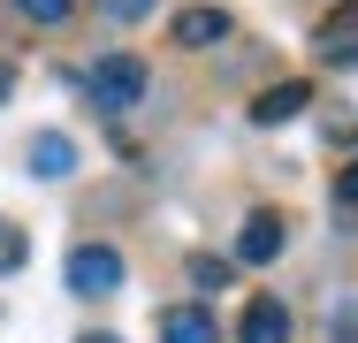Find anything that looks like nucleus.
Returning <instances> with one entry per match:
<instances>
[{
	"label": "nucleus",
	"instance_id": "nucleus-2",
	"mask_svg": "<svg viewBox=\"0 0 358 343\" xmlns=\"http://www.w3.org/2000/svg\"><path fill=\"white\" fill-rule=\"evenodd\" d=\"M122 252L115 244H69V260H62V282H69V298H115L122 290Z\"/></svg>",
	"mask_w": 358,
	"mask_h": 343
},
{
	"label": "nucleus",
	"instance_id": "nucleus-6",
	"mask_svg": "<svg viewBox=\"0 0 358 343\" xmlns=\"http://www.w3.org/2000/svg\"><path fill=\"white\" fill-rule=\"evenodd\" d=\"M305 107H313V84H305V76H282V84H267V92L252 99V122H259V130H282Z\"/></svg>",
	"mask_w": 358,
	"mask_h": 343
},
{
	"label": "nucleus",
	"instance_id": "nucleus-7",
	"mask_svg": "<svg viewBox=\"0 0 358 343\" xmlns=\"http://www.w3.org/2000/svg\"><path fill=\"white\" fill-rule=\"evenodd\" d=\"M313 54H320L328 69H351L358 62V0H343V8L313 31Z\"/></svg>",
	"mask_w": 358,
	"mask_h": 343
},
{
	"label": "nucleus",
	"instance_id": "nucleus-13",
	"mask_svg": "<svg viewBox=\"0 0 358 343\" xmlns=\"http://www.w3.org/2000/svg\"><path fill=\"white\" fill-rule=\"evenodd\" d=\"M23 23H38V31H54V23H69L76 15V0H8Z\"/></svg>",
	"mask_w": 358,
	"mask_h": 343
},
{
	"label": "nucleus",
	"instance_id": "nucleus-5",
	"mask_svg": "<svg viewBox=\"0 0 358 343\" xmlns=\"http://www.w3.org/2000/svg\"><path fill=\"white\" fill-rule=\"evenodd\" d=\"M229 31H236V15H229V8H183V15L168 23V38H176L183 54H206V46H221Z\"/></svg>",
	"mask_w": 358,
	"mask_h": 343
},
{
	"label": "nucleus",
	"instance_id": "nucleus-16",
	"mask_svg": "<svg viewBox=\"0 0 358 343\" xmlns=\"http://www.w3.org/2000/svg\"><path fill=\"white\" fill-rule=\"evenodd\" d=\"M8 99H15V62L0 54V107H8Z\"/></svg>",
	"mask_w": 358,
	"mask_h": 343
},
{
	"label": "nucleus",
	"instance_id": "nucleus-10",
	"mask_svg": "<svg viewBox=\"0 0 358 343\" xmlns=\"http://www.w3.org/2000/svg\"><path fill=\"white\" fill-rule=\"evenodd\" d=\"M328 336L358 343V290H336V298H328Z\"/></svg>",
	"mask_w": 358,
	"mask_h": 343
},
{
	"label": "nucleus",
	"instance_id": "nucleus-14",
	"mask_svg": "<svg viewBox=\"0 0 358 343\" xmlns=\"http://www.w3.org/2000/svg\"><path fill=\"white\" fill-rule=\"evenodd\" d=\"M23 260H31V237H23L15 221H0V274H15Z\"/></svg>",
	"mask_w": 358,
	"mask_h": 343
},
{
	"label": "nucleus",
	"instance_id": "nucleus-15",
	"mask_svg": "<svg viewBox=\"0 0 358 343\" xmlns=\"http://www.w3.org/2000/svg\"><path fill=\"white\" fill-rule=\"evenodd\" d=\"M92 8H99L107 23H145V15L160 8V0H92Z\"/></svg>",
	"mask_w": 358,
	"mask_h": 343
},
{
	"label": "nucleus",
	"instance_id": "nucleus-17",
	"mask_svg": "<svg viewBox=\"0 0 358 343\" xmlns=\"http://www.w3.org/2000/svg\"><path fill=\"white\" fill-rule=\"evenodd\" d=\"M76 343H122V336H107V328H92V336H76Z\"/></svg>",
	"mask_w": 358,
	"mask_h": 343
},
{
	"label": "nucleus",
	"instance_id": "nucleus-3",
	"mask_svg": "<svg viewBox=\"0 0 358 343\" xmlns=\"http://www.w3.org/2000/svg\"><path fill=\"white\" fill-rule=\"evenodd\" d=\"M282 244H289V221L275 206H252L236 229V267H267V260H282Z\"/></svg>",
	"mask_w": 358,
	"mask_h": 343
},
{
	"label": "nucleus",
	"instance_id": "nucleus-4",
	"mask_svg": "<svg viewBox=\"0 0 358 343\" xmlns=\"http://www.w3.org/2000/svg\"><path fill=\"white\" fill-rule=\"evenodd\" d=\"M236 343H289V305L275 298V290L244 298V313H236Z\"/></svg>",
	"mask_w": 358,
	"mask_h": 343
},
{
	"label": "nucleus",
	"instance_id": "nucleus-9",
	"mask_svg": "<svg viewBox=\"0 0 358 343\" xmlns=\"http://www.w3.org/2000/svg\"><path fill=\"white\" fill-rule=\"evenodd\" d=\"M160 343H221V321L206 305H168L160 313Z\"/></svg>",
	"mask_w": 358,
	"mask_h": 343
},
{
	"label": "nucleus",
	"instance_id": "nucleus-11",
	"mask_svg": "<svg viewBox=\"0 0 358 343\" xmlns=\"http://www.w3.org/2000/svg\"><path fill=\"white\" fill-rule=\"evenodd\" d=\"M191 282H199V290H229V282H236V260H221V252H191Z\"/></svg>",
	"mask_w": 358,
	"mask_h": 343
},
{
	"label": "nucleus",
	"instance_id": "nucleus-8",
	"mask_svg": "<svg viewBox=\"0 0 358 343\" xmlns=\"http://www.w3.org/2000/svg\"><path fill=\"white\" fill-rule=\"evenodd\" d=\"M23 160H31L38 183H62V176H76V137L69 130H38L31 145H23Z\"/></svg>",
	"mask_w": 358,
	"mask_h": 343
},
{
	"label": "nucleus",
	"instance_id": "nucleus-1",
	"mask_svg": "<svg viewBox=\"0 0 358 343\" xmlns=\"http://www.w3.org/2000/svg\"><path fill=\"white\" fill-rule=\"evenodd\" d=\"M69 84L99 107V115H130L145 99V84H152V69H145L138 54H99L92 69H69Z\"/></svg>",
	"mask_w": 358,
	"mask_h": 343
},
{
	"label": "nucleus",
	"instance_id": "nucleus-12",
	"mask_svg": "<svg viewBox=\"0 0 358 343\" xmlns=\"http://www.w3.org/2000/svg\"><path fill=\"white\" fill-rule=\"evenodd\" d=\"M336 229H343V237H358V160L336 176Z\"/></svg>",
	"mask_w": 358,
	"mask_h": 343
}]
</instances>
